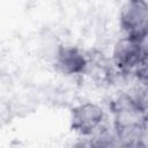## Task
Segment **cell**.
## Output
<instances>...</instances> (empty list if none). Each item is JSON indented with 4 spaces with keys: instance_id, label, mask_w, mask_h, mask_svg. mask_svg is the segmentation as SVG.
<instances>
[{
    "instance_id": "obj_1",
    "label": "cell",
    "mask_w": 148,
    "mask_h": 148,
    "mask_svg": "<svg viewBox=\"0 0 148 148\" xmlns=\"http://www.w3.org/2000/svg\"><path fill=\"white\" fill-rule=\"evenodd\" d=\"M148 60V37L145 40L124 36L118 39L112 51V62L121 72H135Z\"/></svg>"
},
{
    "instance_id": "obj_2",
    "label": "cell",
    "mask_w": 148,
    "mask_h": 148,
    "mask_svg": "<svg viewBox=\"0 0 148 148\" xmlns=\"http://www.w3.org/2000/svg\"><path fill=\"white\" fill-rule=\"evenodd\" d=\"M119 23L125 36L145 40L148 37V2L142 0L125 2L119 13Z\"/></svg>"
},
{
    "instance_id": "obj_3",
    "label": "cell",
    "mask_w": 148,
    "mask_h": 148,
    "mask_svg": "<svg viewBox=\"0 0 148 148\" xmlns=\"http://www.w3.org/2000/svg\"><path fill=\"white\" fill-rule=\"evenodd\" d=\"M105 119V112L96 103L84 102L72 109L71 127L79 134L90 136L98 130Z\"/></svg>"
},
{
    "instance_id": "obj_4",
    "label": "cell",
    "mask_w": 148,
    "mask_h": 148,
    "mask_svg": "<svg viewBox=\"0 0 148 148\" xmlns=\"http://www.w3.org/2000/svg\"><path fill=\"white\" fill-rule=\"evenodd\" d=\"M89 59L75 46H60L54 54V67L64 75H77L88 69Z\"/></svg>"
},
{
    "instance_id": "obj_5",
    "label": "cell",
    "mask_w": 148,
    "mask_h": 148,
    "mask_svg": "<svg viewBox=\"0 0 148 148\" xmlns=\"http://www.w3.org/2000/svg\"><path fill=\"white\" fill-rule=\"evenodd\" d=\"M113 113V126L146 123V114L138 108L130 95H121L117 97L111 105Z\"/></svg>"
},
{
    "instance_id": "obj_6",
    "label": "cell",
    "mask_w": 148,
    "mask_h": 148,
    "mask_svg": "<svg viewBox=\"0 0 148 148\" xmlns=\"http://www.w3.org/2000/svg\"><path fill=\"white\" fill-rule=\"evenodd\" d=\"M113 128L117 134L119 148H147V123L113 126Z\"/></svg>"
},
{
    "instance_id": "obj_7",
    "label": "cell",
    "mask_w": 148,
    "mask_h": 148,
    "mask_svg": "<svg viewBox=\"0 0 148 148\" xmlns=\"http://www.w3.org/2000/svg\"><path fill=\"white\" fill-rule=\"evenodd\" d=\"M89 138L90 139L87 142L89 148H119L117 134L113 126L110 128L103 124Z\"/></svg>"
},
{
    "instance_id": "obj_8",
    "label": "cell",
    "mask_w": 148,
    "mask_h": 148,
    "mask_svg": "<svg viewBox=\"0 0 148 148\" xmlns=\"http://www.w3.org/2000/svg\"><path fill=\"white\" fill-rule=\"evenodd\" d=\"M131 98L138 105V108L147 116L148 114V82L141 81V83L130 94Z\"/></svg>"
},
{
    "instance_id": "obj_9",
    "label": "cell",
    "mask_w": 148,
    "mask_h": 148,
    "mask_svg": "<svg viewBox=\"0 0 148 148\" xmlns=\"http://www.w3.org/2000/svg\"><path fill=\"white\" fill-rule=\"evenodd\" d=\"M138 77L140 79V81H146L148 82V60L145 61L136 71H135Z\"/></svg>"
},
{
    "instance_id": "obj_10",
    "label": "cell",
    "mask_w": 148,
    "mask_h": 148,
    "mask_svg": "<svg viewBox=\"0 0 148 148\" xmlns=\"http://www.w3.org/2000/svg\"><path fill=\"white\" fill-rule=\"evenodd\" d=\"M146 123H147V127H148V114H147V117H146Z\"/></svg>"
},
{
    "instance_id": "obj_11",
    "label": "cell",
    "mask_w": 148,
    "mask_h": 148,
    "mask_svg": "<svg viewBox=\"0 0 148 148\" xmlns=\"http://www.w3.org/2000/svg\"><path fill=\"white\" fill-rule=\"evenodd\" d=\"M87 148H89V147H88V145H87Z\"/></svg>"
}]
</instances>
